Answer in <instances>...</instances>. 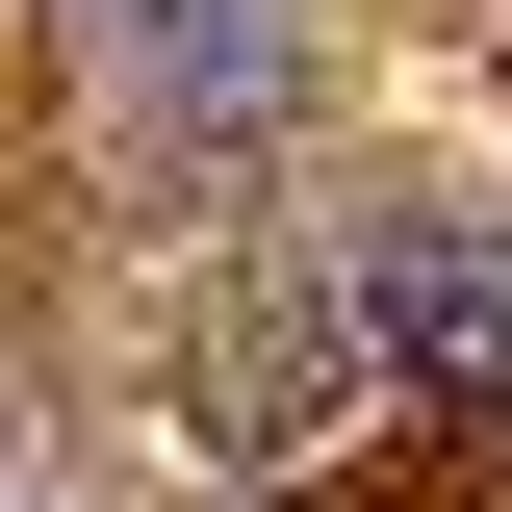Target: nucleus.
Instances as JSON below:
<instances>
[{"label": "nucleus", "mask_w": 512, "mask_h": 512, "mask_svg": "<svg viewBox=\"0 0 512 512\" xmlns=\"http://www.w3.org/2000/svg\"><path fill=\"white\" fill-rule=\"evenodd\" d=\"M359 359L410 410H512V231H384L359 256Z\"/></svg>", "instance_id": "f257e3e1"}, {"label": "nucleus", "mask_w": 512, "mask_h": 512, "mask_svg": "<svg viewBox=\"0 0 512 512\" xmlns=\"http://www.w3.org/2000/svg\"><path fill=\"white\" fill-rule=\"evenodd\" d=\"M128 103L154 128H256L282 103V0H128Z\"/></svg>", "instance_id": "f03ea898"}]
</instances>
